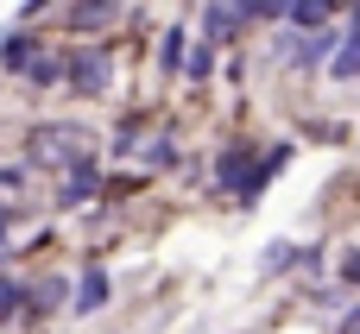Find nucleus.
I'll return each instance as SVG.
<instances>
[{
	"label": "nucleus",
	"mask_w": 360,
	"mask_h": 334,
	"mask_svg": "<svg viewBox=\"0 0 360 334\" xmlns=\"http://www.w3.org/2000/svg\"><path fill=\"white\" fill-rule=\"evenodd\" d=\"M234 19H240V13H234V0H215V6L202 13V38H209V44L234 38Z\"/></svg>",
	"instance_id": "nucleus-5"
},
{
	"label": "nucleus",
	"mask_w": 360,
	"mask_h": 334,
	"mask_svg": "<svg viewBox=\"0 0 360 334\" xmlns=\"http://www.w3.org/2000/svg\"><path fill=\"white\" fill-rule=\"evenodd\" d=\"M63 76H70L76 95H101V88H108V57H101V51H70V57H63Z\"/></svg>",
	"instance_id": "nucleus-1"
},
{
	"label": "nucleus",
	"mask_w": 360,
	"mask_h": 334,
	"mask_svg": "<svg viewBox=\"0 0 360 334\" xmlns=\"http://www.w3.org/2000/svg\"><path fill=\"white\" fill-rule=\"evenodd\" d=\"M44 6H51V0H25V19H38V13H44Z\"/></svg>",
	"instance_id": "nucleus-20"
},
{
	"label": "nucleus",
	"mask_w": 360,
	"mask_h": 334,
	"mask_svg": "<svg viewBox=\"0 0 360 334\" xmlns=\"http://www.w3.org/2000/svg\"><path fill=\"white\" fill-rule=\"evenodd\" d=\"M354 76H360V32L335 44V82H354Z\"/></svg>",
	"instance_id": "nucleus-10"
},
{
	"label": "nucleus",
	"mask_w": 360,
	"mask_h": 334,
	"mask_svg": "<svg viewBox=\"0 0 360 334\" xmlns=\"http://www.w3.org/2000/svg\"><path fill=\"white\" fill-rule=\"evenodd\" d=\"M348 6H360V0H348Z\"/></svg>",
	"instance_id": "nucleus-23"
},
{
	"label": "nucleus",
	"mask_w": 360,
	"mask_h": 334,
	"mask_svg": "<svg viewBox=\"0 0 360 334\" xmlns=\"http://www.w3.org/2000/svg\"><path fill=\"white\" fill-rule=\"evenodd\" d=\"M285 6H291V0H234V13H240V19H278Z\"/></svg>",
	"instance_id": "nucleus-16"
},
{
	"label": "nucleus",
	"mask_w": 360,
	"mask_h": 334,
	"mask_svg": "<svg viewBox=\"0 0 360 334\" xmlns=\"http://www.w3.org/2000/svg\"><path fill=\"white\" fill-rule=\"evenodd\" d=\"M342 278H348V284H354V290H360V253H354V246L342 253Z\"/></svg>",
	"instance_id": "nucleus-18"
},
{
	"label": "nucleus",
	"mask_w": 360,
	"mask_h": 334,
	"mask_svg": "<svg viewBox=\"0 0 360 334\" xmlns=\"http://www.w3.org/2000/svg\"><path fill=\"white\" fill-rule=\"evenodd\" d=\"M101 303H108V278H101V272H82V284H76V309L95 316Z\"/></svg>",
	"instance_id": "nucleus-8"
},
{
	"label": "nucleus",
	"mask_w": 360,
	"mask_h": 334,
	"mask_svg": "<svg viewBox=\"0 0 360 334\" xmlns=\"http://www.w3.org/2000/svg\"><path fill=\"white\" fill-rule=\"evenodd\" d=\"M209 69H215V44L202 38V44H190V51H184V76H196V82H202Z\"/></svg>",
	"instance_id": "nucleus-11"
},
{
	"label": "nucleus",
	"mask_w": 360,
	"mask_h": 334,
	"mask_svg": "<svg viewBox=\"0 0 360 334\" xmlns=\"http://www.w3.org/2000/svg\"><path fill=\"white\" fill-rule=\"evenodd\" d=\"M215 177H221V183L234 189V183L247 177V145H228V152H221V164H215Z\"/></svg>",
	"instance_id": "nucleus-12"
},
{
	"label": "nucleus",
	"mask_w": 360,
	"mask_h": 334,
	"mask_svg": "<svg viewBox=\"0 0 360 334\" xmlns=\"http://www.w3.org/2000/svg\"><path fill=\"white\" fill-rule=\"evenodd\" d=\"M82 152H89V139H76V133H38L32 139L38 164H82Z\"/></svg>",
	"instance_id": "nucleus-2"
},
{
	"label": "nucleus",
	"mask_w": 360,
	"mask_h": 334,
	"mask_svg": "<svg viewBox=\"0 0 360 334\" xmlns=\"http://www.w3.org/2000/svg\"><path fill=\"white\" fill-rule=\"evenodd\" d=\"M95 189H101V177H95V171H89V164H76V177H70V183H63V202H89V196H95Z\"/></svg>",
	"instance_id": "nucleus-13"
},
{
	"label": "nucleus",
	"mask_w": 360,
	"mask_h": 334,
	"mask_svg": "<svg viewBox=\"0 0 360 334\" xmlns=\"http://www.w3.org/2000/svg\"><path fill=\"white\" fill-rule=\"evenodd\" d=\"M184 51H190V44H184V25H171L165 44H158V63H165V69H184Z\"/></svg>",
	"instance_id": "nucleus-14"
},
{
	"label": "nucleus",
	"mask_w": 360,
	"mask_h": 334,
	"mask_svg": "<svg viewBox=\"0 0 360 334\" xmlns=\"http://www.w3.org/2000/svg\"><path fill=\"white\" fill-rule=\"evenodd\" d=\"M57 76H63V57H51V51H38V63L25 69V82H38V88H51Z\"/></svg>",
	"instance_id": "nucleus-15"
},
{
	"label": "nucleus",
	"mask_w": 360,
	"mask_h": 334,
	"mask_svg": "<svg viewBox=\"0 0 360 334\" xmlns=\"http://www.w3.org/2000/svg\"><path fill=\"white\" fill-rule=\"evenodd\" d=\"M0 246H6V215H0Z\"/></svg>",
	"instance_id": "nucleus-21"
},
{
	"label": "nucleus",
	"mask_w": 360,
	"mask_h": 334,
	"mask_svg": "<svg viewBox=\"0 0 360 334\" xmlns=\"http://www.w3.org/2000/svg\"><path fill=\"white\" fill-rule=\"evenodd\" d=\"M285 19H291V25H304V32H323L329 0H291V6H285Z\"/></svg>",
	"instance_id": "nucleus-9"
},
{
	"label": "nucleus",
	"mask_w": 360,
	"mask_h": 334,
	"mask_svg": "<svg viewBox=\"0 0 360 334\" xmlns=\"http://www.w3.org/2000/svg\"><path fill=\"white\" fill-rule=\"evenodd\" d=\"M329 51H335V32H310V38H297V44H291V57H297L304 69H310V63H323Z\"/></svg>",
	"instance_id": "nucleus-7"
},
{
	"label": "nucleus",
	"mask_w": 360,
	"mask_h": 334,
	"mask_svg": "<svg viewBox=\"0 0 360 334\" xmlns=\"http://www.w3.org/2000/svg\"><path fill=\"white\" fill-rule=\"evenodd\" d=\"M354 32H360V6H354Z\"/></svg>",
	"instance_id": "nucleus-22"
},
{
	"label": "nucleus",
	"mask_w": 360,
	"mask_h": 334,
	"mask_svg": "<svg viewBox=\"0 0 360 334\" xmlns=\"http://www.w3.org/2000/svg\"><path fill=\"white\" fill-rule=\"evenodd\" d=\"M13 309H19V284H13V278H0V322H6Z\"/></svg>",
	"instance_id": "nucleus-17"
},
{
	"label": "nucleus",
	"mask_w": 360,
	"mask_h": 334,
	"mask_svg": "<svg viewBox=\"0 0 360 334\" xmlns=\"http://www.w3.org/2000/svg\"><path fill=\"white\" fill-rule=\"evenodd\" d=\"M32 63H38V38H25V32H19V38H6V44H0V69L25 76Z\"/></svg>",
	"instance_id": "nucleus-4"
},
{
	"label": "nucleus",
	"mask_w": 360,
	"mask_h": 334,
	"mask_svg": "<svg viewBox=\"0 0 360 334\" xmlns=\"http://www.w3.org/2000/svg\"><path fill=\"white\" fill-rule=\"evenodd\" d=\"M114 6H120V0H76L70 32H95V25H108V19H114Z\"/></svg>",
	"instance_id": "nucleus-6"
},
{
	"label": "nucleus",
	"mask_w": 360,
	"mask_h": 334,
	"mask_svg": "<svg viewBox=\"0 0 360 334\" xmlns=\"http://www.w3.org/2000/svg\"><path fill=\"white\" fill-rule=\"evenodd\" d=\"M285 158H291L285 145H278V152H266V164H259V171H247V177L234 183V196H240V202H259V196H266V183H272L278 171H285Z\"/></svg>",
	"instance_id": "nucleus-3"
},
{
	"label": "nucleus",
	"mask_w": 360,
	"mask_h": 334,
	"mask_svg": "<svg viewBox=\"0 0 360 334\" xmlns=\"http://www.w3.org/2000/svg\"><path fill=\"white\" fill-rule=\"evenodd\" d=\"M266 265H272V272H278V265H297V246H272V253H266Z\"/></svg>",
	"instance_id": "nucleus-19"
}]
</instances>
